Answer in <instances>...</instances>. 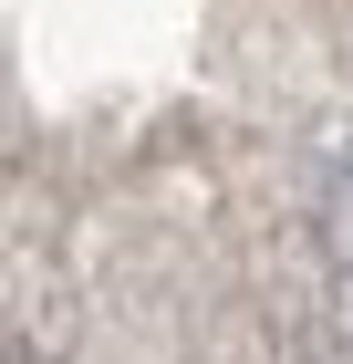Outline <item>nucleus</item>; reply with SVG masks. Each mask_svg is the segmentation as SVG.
<instances>
[{
	"label": "nucleus",
	"instance_id": "1",
	"mask_svg": "<svg viewBox=\"0 0 353 364\" xmlns=\"http://www.w3.org/2000/svg\"><path fill=\"white\" fill-rule=\"evenodd\" d=\"M332 250L353 260V156H343V167H332Z\"/></svg>",
	"mask_w": 353,
	"mask_h": 364
}]
</instances>
